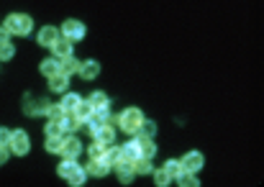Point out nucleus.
Masks as SVG:
<instances>
[{
  "instance_id": "1",
  "label": "nucleus",
  "mask_w": 264,
  "mask_h": 187,
  "mask_svg": "<svg viewBox=\"0 0 264 187\" xmlns=\"http://www.w3.org/2000/svg\"><path fill=\"white\" fill-rule=\"evenodd\" d=\"M144 120V113L139 108H126L121 116H118V128H123L126 134H136L139 126Z\"/></svg>"
},
{
  "instance_id": "2",
  "label": "nucleus",
  "mask_w": 264,
  "mask_h": 187,
  "mask_svg": "<svg viewBox=\"0 0 264 187\" xmlns=\"http://www.w3.org/2000/svg\"><path fill=\"white\" fill-rule=\"evenodd\" d=\"M6 28L8 34H16V36H26L31 31V18L26 13H11L6 18Z\"/></svg>"
},
{
  "instance_id": "3",
  "label": "nucleus",
  "mask_w": 264,
  "mask_h": 187,
  "mask_svg": "<svg viewBox=\"0 0 264 187\" xmlns=\"http://www.w3.org/2000/svg\"><path fill=\"white\" fill-rule=\"evenodd\" d=\"M52 102L44 100V98H34V95H26L24 98V113L26 116H47Z\"/></svg>"
},
{
  "instance_id": "4",
  "label": "nucleus",
  "mask_w": 264,
  "mask_h": 187,
  "mask_svg": "<svg viewBox=\"0 0 264 187\" xmlns=\"http://www.w3.org/2000/svg\"><path fill=\"white\" fill-rule=\"evenodd\" d=\"M29 136H26V131H11V141H8V152H13V154H26L29 152Z\"/></svg>"
},
{
  "instance_id": "5",
  "label": "nucleus",
  "mask_w": 264,
  "mask_h": 187,
  "mask_svg": "<svg viewBox=\"0 0 264 187\" xmlns=\"http://www.w3.org/2000/svg\"><path fill=\"white\" fill-rule=\"evenodd\" d=\"M62 36L67 38V41H82L85 38V26L80 24V20H67V24L62 26Z\"/></svg>"
},
{
  "instance_id": "6",
  "label": "nucleus",
  "mask_w": 264,
  "mask_h": 187,
  "mask_svg": "<svg viewBox=\"0 0 264 187\" xmlns=\"http://www.w3.org/2000/svg\"><path fill=\"white\" fill-rule=\"evenodd\" d=\"M113 170H116V174H118V180H121L123 184H128L131 180H134V174H136V172H134V162H128V159H123V156L113 164Z\"/></svg>"
},
{
  "instance_id": "7",
  "label": "nucleus",
  "mask_w": 264,
  "mask_h": 187,
  "mask_svg": "<svg viewBox=\"0 0 264 187\" xmlns=\"http://www.w3.org/2000/svg\"><path fill=\"white\" fill-rule=\"evenodd\" d=\"M180 164H182V170H187V172H197V170H203L205 159H203L200 152H190V154H185V159Z\"/></svg>"
},
{
  "instance_id": "8",
  "label": "nucleus",
  "mask_w": 264,
  "mask_h": 187,
  "mask_svg": "<svg viewBox=\"0 0 264 187\" xmlns=\"http://www.w3.org/2000/svg\"><path fill=\"white\" fill-rule=\"evenodd\" d=\"M80 152H82V144H80L75 136H64V141H62V154L67 156V159H77Z\"/></svg>"
},
{
  "instance_id": "9",
  "label": "nucleus",
  "mask_w": 264,
  "mask_h": 187,
  "mask_svg": "<svg viewBox=\"0 0 264 187\" xmlns=\"http://www.w3.org/2000/svg\"><path fill=\"white\" fill-rule=\"evenodd\" d=\"M108 172H111L108 159H90V164H87V174H93V177H105Z\"/></svg>"
},
{
  "instance_id": "10",
  "label": "nucleus",
  "mask_w": 264,
  "mask_h": 187,
  "mask_svg": "<svg viewBox=\"0 0 264 187\" xmlns=\"http://www.w3.org/2000/svg\"><path fill=\"white\" fill-rule=\"evenodd\" d=\"M95 136V141H100V144H105V146H111V144L116 141V131H113V126L111 123H103V126L93 134Z\"/></svg>"
},
{
  "instance_id": "11",
  "label": "nucleus",
  "mask_w": 264,
  "mask_h": 187,
  "mask_svg": "<svg viewBox=\"0 0 264 187\" xmlns=\"http://www.w3.org/2000/svg\"><path fill=\"white\" fill-rule=\"evenodd\" d=\"M57 38H59V31H57L54 26H44V28L39 31V36H36L39 44H41V46H49V49H52V44H54Z\"/></svg>"
},
{
  "instance_id": "12",
  "label": "nucleus",
  "mask_w": 264,
  "mask_h": 187,
  "mask_svg": "<svg viewBox=\"0 0 264 187\" xmlns=\"http://www.w3.org/2000/svg\"><path fill=\"white\" fill-rule=\"evenodd\" d=\"M77 74H82V80H95L100 74V64H98V62H93V59H87V62H82V64H80V72Z\"/></svg>"
},
{
  "instance_id": "13",
  "label": "nucleus",
  "mask_w": 264,
  "mask_h": 187,
  "mask_svg": "<svg viewBox=\"0 0 264 187\" xmlns=\"http://www.w3.org/2000/svg\"><path fill=\"white\" fill-rule=\"evenodd\" d=\"M52 52H54L57 59L70 56V54H72V41H67V38H57L54 44H52Z\"/></svg>"
},
{
  "instance_id": "14",
  "label": "nucleus",
  "mask_w": 264,
  "mask_h": 187,
  "mask_svg": "<svg viewBox=\"0 0 264 187\" xmlns=\"http://www.w3.org/2000/svg\"><path fill=\"white\" fill-rule=\"evenodd\" d=\"M80 64H82V62L75 59V56L70 54V56L59 59V72H64V74H75V72H80Z\"/></svg>"
},
{
  "instance_id": "15",
  "label": "nucleus",
  "mask_w": 264,
  "mask_h": 187,
  "mask_svg": "<svg viewBox=\"0 0 264 187\" xmlns=\"http://www.w3.org/2000/svg\"><path fill=\"white\" fill-rule=\"evenodd\" d=\"M67 85H70V74H64V72H57V74L49 77V88H52L54 92L67 90Z\"/></svg>"
},
{
  "instance_id": "16",
  "label": "nucleus",
  "mask_w": 264,
  "mask_h": 187,
  "mask_svg": "<svg viewBox=\"0 0 264 187\" xmlns=\"http://www.w3.org/2000/svg\"><path fill=\"white\" fill-rule=\"evenodd\" d=\"M59 123H62V131H64V134H72V131H77V128L82 126V120H77L75 113H64Z\"/></svg>"
},
{
  "instance_id": "17",
  "label": "nucleus",
  "mask_w": 264,
  "mask_h": 187,
  "mask_svg": "<svg viewBox=\"0 0 264 187\" xmlns=\"http://www.w3.org/2000/svg\"><path fill=\"white\" fill-rule=\"evenodd\" d=\"M121 152H123V159H128V162H136V159L141 156V149H139V141H136V138L128 141Z\"/></svg>"
},
{
  "instance_id": "18",
  "label": "nucleus",
  "mask_w": 264,
  "mask_h": 187,
  "mask_svg": "<svg viewBox=\"0 0 264 187\" xmlns=\"http://www.w3.org/2000/svg\"><path fill=\"white\" fill-rule=\"evenodd\" d=\"M72 113H75V118H77V120H87V118L93 116V106H90L87 100H80V102H77V108H75Z\"/></svg>"
},
{
  "instance_id": "19",
  "label": "nucleus",
  "mask_w": 264,
  "mask_h": 187,
  "mask_svg": "<svg viewBox=\"0 0 264 187\" xmlns=\"http://www.w3.org/2000/svg\"><path fill=\"white\" fill-rule=\"evenodd\" d=\"M154 134H157V123H151V120H141V126L136 131L139 138H154Z\"/></svg>"
},
{
  "instance_id": "20",
  "label": "nucleus",
  "mask_w": 264,
  "mask_h": 187,
  "mask_svg": "<svg viewBox=\"0 0 264 187\" xmlns=\"http://www.w3.org/2000/svg\"><path fill=\"white\" fill-rule=\"evenodd\" d=\"M57 72H59V59H57V56L44 59V62H41V74L52 77V74H57Z\"/></svg>"
},
{
  "instance_id": "21",
  "label": "nucleus",
  "mask_w": 264,
  "mask_h": 187,
  "mask_svg": "<svg viewBox=\"0 0 264 187\" xmlns=\"http://www.w3.org/2000/svg\"><path fill=\"white\" fill-rule=\"evenodd\" d=\"M80 100H82L80 95H75V92H70V95H64V98H62V102H59V106L64 108V113H72V110L77 108V102H80Z\"/></svg>"
},
{
  "instance_id": "22",
  "label": "nucleus",
  "mask_w": 264,
  "mask_h": 187,
  "mask_svg": "<svg viewBox=\"0 0 264 187\" xmlns=\"http://www.w3.org/2000/svg\"><path fill=\"white\" fill-rule=\"evenodd\" d=\"M136 141H139V149H141V156L151 159L154 154H157V146H154V144H151V138H139V136H136Z\"/></svg>"
},
{
  "instance_id": "23",
  "label": "nucleus",
  "mask_w": 264,
  "mask_h": 187,
  "mask_svg": "<svg viewBox=\"0 0 264 187\" xmlns=\"http://www.w3.org/2000/svg\"><path fill=\"white\" fill-rule=\"evenodd\" d=\"M174 180H177L182 187H197V184H200V182H197L195 180V172H187V170H182L177 177H174Z\"/></svg>"
},
{
  "instance_id": "24",
  "label": "nucleus",
  "mask_w": 264,
  "mask_h": 187,
  "mask_svg": "<svg viewBox=\"0 0 264 187\" xmlns=\"http://www.w3.org/2000/svg\"><path fill=\"white\" fill-rule=\"evenodd\" d=\"M77 167H80V164H77L75 159H64V162L59 164V167H57V172H59V177H70Z\"/></svg>"
},
{
  "instance_id": "25",
  "label": "nucleus",
  "mask_w": 264,
  "mask_h": 187,
  "mask_svg": "<svg viewBox=\"0 0 264 187\" xmlns=\"http://www.w3.org/2000/svg\"><path fill=\"white\" fill-rule=\"evenodd\" d=\"M87 102L93 106V110H98V108H108V95H105V92H93L90 98H87Z\"/></svg>"
},
{
  "instance_id": "26",
  "label": "nucleus",
  "mask_w": 264,
  "mask_h": 187,
  "mask_svg": "<svg viewBox=\"0 0 264 187\" xmlns=\"http://www.w3.org/2000/svg\"><path fill=\"white\" fill-rule=\"evenodd\" d=\"M134 172L136 174H151L154 170H151V162L146 159V156H139L136 162H134Z\"/></svg>"
},
{
  "instance_id": "27",
  "label": "nucleus",
  "mask_w": 264,
  "mask_h": 187,
  "mask_svg": "<svg viewBox=\"0 0 264 187\" xmlns=\"http://www.w3.org/2000/svg\"><path fill=\"white\" fill-rule=\"evenodd\" d=\"M62 141H64V136H47V149H49L52 154L62 152Z\"/></svg>"
},
{
  "instance_id": "28",
  "label": "nucleus",
  "mask_w": 264,
  "mask_h": 187,
  "mask_svg": "<svg viewBox=\"0 0 264 187\" xmlns=\"http://www.w3.org/2000/svg\"><path fill=\"white\" fill-rule=\"evenodd\" d=\"M85 177H87V172H85L82 167H77V170H75V172H72V174L67 177V182L77 187V184H85Z\"/></svg>"
},
{
  "instance_id": "29",
  "label": "nucleus",
  "mask_w": 264,
  "mask_h": 187,
  "mask_svg": "<svg viewBox=\"0 0 264 187\" xmlns=\"http://www.w3.org/2000/svg\"><path fill=\"white\" fill-rule=\"evenodd\" d=\"M121 156H123V152H121V149H116L113 144H111V146L105 149V159H108V164H111V167H113V164H116Z\"/></svg>"
},
{
  "instance_id": "30",
  "label": "nucleus",
  "mask_w": 264,
  "mask_h": 187,
  "mask_svg": "<svg viewBox=\"0 0 264 187\" xmlns=\"http://www.w3.org/2000/svg\"><path fill=\"white\" fill-rule=\"evenodd\" d=\"M154 182H157L159 187H167L172 182V174L167 170H157V172H154Z\"/></svg>"
},
{
  "instance_id": "31",
  "label": "nucleus",
  "mask_w": 264,
  "mask_h": 187,
  "mask_svg": "<svg viewBox=\"0 0 264 187\" xmlns=\"http://www.w3.org/2000/svg\"><path fill=\"white\" fill-rule=\"evenodd\" d=\"M105 144H100V141H95L93 146H90V159H105Z\"/></svg>"
},
{
  "instance_id": "32",
  "label": "nucleus",
  "mask_w": 264,
  "mask_h": 187,
  "mask_svg": "<svg viewBox=\"0 0 264 187\" xmlns=\"http://www.w3.org/2000/svg\"><path fill=\"white\" fill-rule=\"evenodd\" d=\"M13 56H16L13 44H0V62H8V59H13Z\"/></svg>"
},
{
  "instance_id": "33",
  "label": "nucleus",
  "mask_w": 264,
  "mask_h": 187,
  "mask_svg": "<svg viewBox=\"0 0 264 187\" xmlns=\"http://www.w3.org/2000/svg\"><path fill=\"white\" fill-rule=\"evenodd\" d=\"M47 136H64L59 120H49V123H47Z\"/></svg>"
},
{
  "instance_id": "34",
  "label": "nucleus",
  "mask_w": 264,
  "mask_h": 187,
  "mask_svg": "<svg viewBox=\"0 0 264 187\" xmlns=\"http://www.w3.org/2000/svg\"><path fill=\"white\" fill-rule=\"evenodd\" d=\"M164 170H167V172H169V174H172V177H177V174H180V172H182V164H180V162H177V159H169V162H167V164H164Z\"/></svg>"
},
{
  "instance_id": "35",
  "label": "nucleus",
  "mask_w": 264,
  "mask_h": 187,
  "mask_svg": "<svg viewBox=\"0 0 264 187\" xmlns=\"http://www.w3.org/2000/svg\"><path fill=\"white\" fill-rule=\"evenodd\" d=\"M47 116H49V120H62V116H64V108H62V106H49Z\"/></svg>"
},
{
  "instance_id": "36",
  "label": "nucleus",
  "mask_w": 264,
  "mask_h": 187,
  "mask_svg": "<svg viewBox=\"0 0 264 187\" xmlns=\"http://www.w3.org/2000/svg\"><path fill=\"white\" fill-rule=\"evenodd\" d=\"M8 141H11V131L8 128H0V146H8Z\"/></svg>"
},
{
  "instance_id": "37",
  "label": "nucleus",
  "mask_w": 264,
  "mask_h": 187,
  "mask_svg": "<svg viewBox=\"0 0 264 187\" xmlns=\"http://www.w3.org/2000/svg\"><path fill=\"white\" fill-rule=\"evenodd\" d=\"M8 28H0V44H8Z\"/></svg>"
},
{
  "instance_id": "38",
  "label": "nucleus",
  "mask_w": 264,
  "mask_h": 187,
  "mask_svg": "<svg viewBox=\"0 0 264 187\" xmlns=\"http://www.w3.org/2000/svg\"><path fill=\"white\" fill-rule=\"evenodd\" d=\"M8 159V146H0V164H6Z\"/></svg>"
}]
</instances>
